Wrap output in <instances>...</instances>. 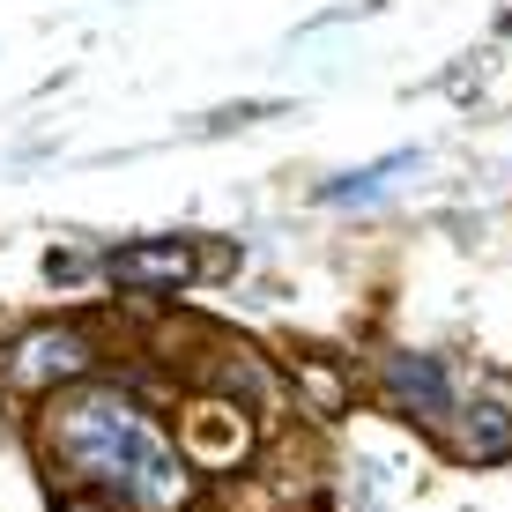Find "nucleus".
<instances>
[{
    "label": "nucleus",
    "mask_w": 512,
    "mask_h": 512,
    "mask_svg": "<svg viewBox=\"0 0 512 512\" xmlns=\"http://www.w3.org/2000/svg\"><path fill=\"white\" fill-rule=\"evenodd\" d=\"M45 461L67 483V512H186L193 505V461L171 446L127 386L112 379H67L45 409Z\"/></svg>",
    "instance_id": "obj_1"
},
{
    "label": "nucleus",
    "mask_w": 512,
    "mask_h": 512,
    "mask_svg": "<svg viewBox=\"0 0 512 512\" xmlns=\"http://www.w3.org/2000/svg\"><path fill=\"white\" fill-rule=\"evenodd\" d=\"M97 364L90 334L82 327H30L23 342H8V357H0V386L8 394H52V386L82 379Z\"/></svg>",
    "instance_id": "obj_2"
},
{
    "label": "nucleus",
    "mask_w": 512,
    "mask_h": 512,
    "mask_svg": "<svg viewBox=\"0 0 512 512\" xmlns=\"http://www.w3.org/2000/svg\"><path fill=\"white\" fill-rule=\"evenodd\" d=\"M379 386H386V401H394L401 416H416V423H446L461 401H453V372L438 357H416V349H394V357L379 364Z\"/></svg>",
    "instance_id": "obj_3"
},
{
    "label": "nucleus",
    "mask_w": 512,
    "mask_h": 512,
    "mask_svg": "<svg viewBox=\"0 0 512 512\" xmlns=\"http://www.w3.org/2000/svg\"><path fill=\"white\" fill-rule=\"evenodd\" d=\"M193 268H201V253H193L186 238H134V245H112V253H104V275H112L119 290H186Z\"/></svg>",
    "instance_id": "obj_4"
},
{
    "label": "nucleus",
    "mask_w": 512,
    "mask_h": 512,
    "mask_svg": "<svg viewBox=\"0 0 512 512\" xmlns=\"http://www.w3.org/2000/svg\"><path fill=\"white\" fill-rule=\"evenodd\" d=\"M179 453L193 468H238L253 453V423L231 401H193L186 423H179Z\"/></svg>",
    "instance_id": "obj_5"
},
{
    "label": "nucleus",
    "mask_w": 512,
    "mask_h": 512,
    "mask_svg": "<svg viewBox=\"0 0 512 512\" xmlns=\"http://www.w3.org/2000/svg\"><path fill=\"white\" fill-rule=\"evenodd\" d=\"M453 446H461V461H475V468L505 461V453H512V379H483V386H475Z\"/></svg>",
    "instance_id": "obj_6"
},
{
    "label": "nucleus",
    "mask_w": 512,
    "mask_h": 512,
    "mask_svg": "<svg viewBox=\"0 0 512 512\" xmlns=\"http://www.w3.org/2000/svg\"><path fill=\"white\" fill-rule=\"evenodd\" d=\"M423 164V149H394V156H379V164H364V171H349V179H327V201L334 208H349V201H372V193H386L401 179V171H416Z\"/></svg>",
    "instance_id": "obj_7"
},
{
    "label": "nucleus",
    "mask_w": 512,
    "mask_h": 512,
    "mask_svg": "<svg viewBox=\"0 0 512 512\" xmlns=\"http://www.w3.org/2000/svg\"><path fill=\"white\" fill-rule=\"evenodd\" d=\"M290 372H297V379H305V394H312V409H320V416H334V409H349V386H342V379H334V372H327V364H305V357H297V364H290Z\"/></svg>",
    "instance_id": "obj_8"
},
{
    "label": "nucleus",
    "mask_w": 512,
    "mask_h": 512,
    "mask_svg": "<svg viewBox=\"0 0 512 512\" xmlns=\"http://www.w3.org/2000/svg\"><path fill=\"white\" fill-rule=\"evenodd\" d=\"M82 268H90V260H75V253H52V260H45V275H52V282H75Z\"/></svg>",
    "instance_id": "obj_9"
}]
</instances>
